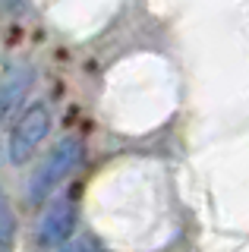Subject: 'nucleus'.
I'll list each match as a JSON object with an SVG mask.
<instances>
[{
	"mask_svg": "<svg viewBox=\"0 0 249 252\" xmlns=\"http://www.w3.org/2000/svg\"><path fill=\"white\" fill-rule=\"evenodd\" d=\"M79 158H82V142L79 139H73V136L60 139L57 145L48 152V158L38 164V170L32 173V180H29V202L38 205V202L48 199L54 189L73 173V167L79 164Z\"/></svg>",
	"mask_w": 249,
	"mask_h": 252,
	"instance_id": "f257e3e1",
	"label": "nucleus"
},
{
	"mask_svg": "<svg viewBox=\"0 0 249 252\" xmlns=\"http://www.w3.org/2000/svg\"><path fill=\"white\" fill-rule=\"evenodd\" d=\"M51 132V110L38 101V104L26 107V114L16 120L10 132V161L13 164H26L29 158L38 152V145L44 142V136Z\"/></svg>",
	"mask_w": 249,
	"mask_h": 252,
	"instance_id": "f03ea898",
	"label": "nucleus"
},
{
	"mask_svg": "<svg viewBox=\"0 0 249 252\" xmlns=\"http://www.w3.org/2000/svg\"><path fill=\"white\" fill-rule=\"evenodd\" d=\"M73 227H76V208L69 199H60L54 202L48 211H44L41 224H38V246L44 249H54L60 243H66L73 236Z\"/></svg>",
	"mask_w": 249,
	"mask_h": 252,
	"instance_id": "7ed1b4c3",
	"label": "nucleus"
},
{
	"mask_svg": "<svg viewBox=\"0 0 249 252\" xmlns=\"http://www.w3.org/2000/svg\"><path fill=\"white\" fill-rule=\"evenodd\" d=\"M29 85H32V69L29 66H10L6 76L0 79V117H6L13 107L22 104Z\"/></svg>",
	"mask_w": 249,
	"mask_h": 252,
	"instance_id": "20e7f679",
	"label": "nucleus"
}]
</instances>
